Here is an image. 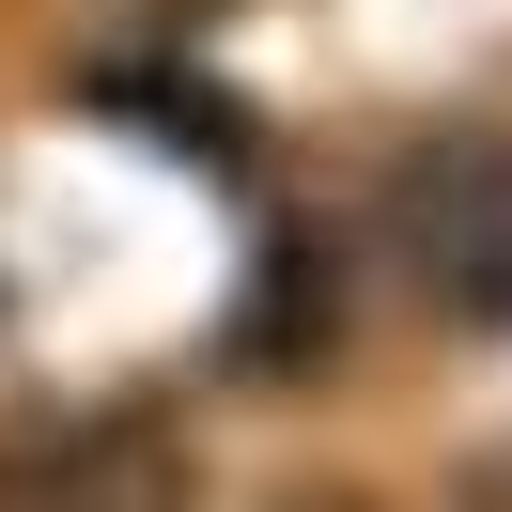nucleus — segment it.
Wrapping results in <instances>:
<instances>
[{
    "label": "nucleus",
    "mask_w": 512,
    "mask_h": 512,
    "mask_svg": "<svg viewBox=\"0 0 512 512\" xmlns=\"http://www.w3.org/2000/svg\"><path fill=\"white\" fill-rule=\"evenodd\" d=\"M388 233H404L419 295L450 326H512V140H481V125L419 140L404 187H388Z\"/></svg>",
    "instance_id": "obj_1"
},
{
    "label": "nucleus",
    "mask_w": 512,
    "mask_h": 512,
    "mask_svg": "<svg viewBox=\"0 0 512 512\" xmlns=\"http://www.w3.org/2000/svg\"><path fill=\"white\" fill-rule=\"evenodd\" d=\"M0 497H16V512H171V435L94 419V435H63V450H16Z\"/></svg>",
    "instance_id": "obj_2"
}]
</instances>
